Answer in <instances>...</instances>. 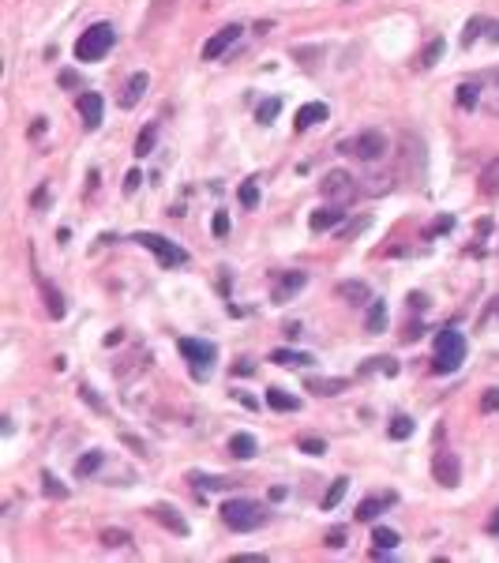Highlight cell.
I'll use <instances>...</instances> for the list:
<instances>
[{
    "label": "cell",
    "instance_id": "cell-1",
    "mask_svg": "<svg viewBox=\"0 0 499 563\" xmlns=\"http://www.w3.org/2000/svg\"><path fill=\"white\" fill-rule=\"evenodd\" d=\"M465 361V338L458 331H439L436 334V361H432V372L436 376H447V372H458Z\"/></svg>",
    "mask_w": 499,
    "mask_h": 563
},
{
    "label": "cell",
    "instance_id": "cell-2",
    "mask_svg": "<svg viewBox=\"0 0 499 563\" xmlns=\"http://www.w3.org/2000/svg\"><path fill=\"white\" fill-rule=\"evenodd\" d=\"M222 522L237 529V534H248V529H259L267 522V511L255 500H225L222 503Z\"/></svg>",
    "mask_w": 499,
    "mask_h": 563
},
{
    "label": "cell",
    "instance_id": "cell-3",
    "mask_svg": "<svg viewBox=\"0 0 499 563\" xmlns=\"http://www.w3.org/2000/svg\"><path fill=\"white\" fill-rule=\"evenodd\" d=\"M113 41H117V30L109 23H94L91 30H83V38L75 41V60H102L105 53L113 49Z\"/></svg>",
    "mask_w": 499,
    "mask_h": 563
},
{
    "label": "cell",
    "instance_id": "cell-4",
    "mask_svg": "<svg viewBox=\"0 0 499 563\" xmlns=\"http://www.w3.org/2000/svg\"><path fill=\"white\" fill-rule=\"evenodd\" d=\"M319 192H323V199H327V203H334V207H345V203L357 199L361 184H357V177H350L345 169H331L327 177L319 180Z\"/></svg>",
    "mask_w": 499,
    "mask_h": 563
},
{
    "label": "cell",
    "instance_id": "cell-5",
    "mask_svg": "<svg viewBox=\"0 0 499 563\" xmlns=\"http://www.w3.org/2000/svg\"><path fill=\"white\" fill-rule=\"evenodd\" d=\"M398 177L409 184H420L425 177V143L417 135H402V150H398Z\"/></svg>",
    "mask_w": 499,
    "mask_h": 563
},
{
    "label": "cell",
    "instance_id": "cell-6",
    "mask_svg": "<svg viewBox=\"0 0 499 563\" xmlns=\"http://www.w3.org/2000/svg\"><path fill=\"white\" fill-rule=\"evenodd\" d=\"M177 345H180V357L188 361L195 380H207L211 368H214V345H211V342H199V338H180Z\"/></svg>",
    "mask_w": 499,
    "mask_h": 563
},
{
    "label": "cell",
    "instance_id": "cell-7",
    "mask_svg": "<svg viewBox=\"0 0 499 563\" xmlns=\"http://www.w3.org/2000/svg\"><path fill=\"white\" fill-rule=\"evenodd\" d=\"M135 241L143 244L147 252H154L161 267H180V263H188V252H184L180 244H173L169 237H161V233H135Z\"/></svg>",
    "mask_w": 499,
    "mask_h": 563
},
{
    "label": "cell",
    "instance_id": "cell-8",
    "mask_svg": "<svg viewBox=\"0 0 499 563\" xmlns=\"http://www.w3.org/2000/svg\"><path fill=\"white\" fill-rule=\"evenodd\" d=\"M342 154H353V158H361V161H379L387 154V139L379 135V132H361L357 139H345L342 143Z\"/></svg>",
    "mask_w": 499,
    "mask_h": 563
},
{
    "label": "cell",
    "instance_id": "cell-9",
    "mask_svg": "<svg viewBox=\"0 0 499 563\" xmlns=\"http://www.w3.org/2000/svg\"><path fill=\"white\" fill-rule=\"evenodd\" d=\"M432 477H436L443 489H454V484L462 481V462H458V454L447 451V447H439L436 458H432Z\"/></svg>",
    "mask_w": 499,
    "mask_h": 563
},
{
    "label": "cell",
    "instance_id": "cell-10",
    "mask_svg": "<svg viewBox=\"0 0 499 563\" xmlns=\"http://www.w3.org/2000/svg\"><path fill=\"white\" fill-rule=\"evenodd\" d=\"M477 105L484 113L499 117V68L481 72V79H477Z\"/></svg>",
    "mask_w": 499,
    "mask_h": 563
},
{
    "label": "cell",
    "instance_id": "cell-11",
    "mask_svg": "<svg viewBox=\"0 0 499 563\" xmlns=\"http://www.w3.org/2000/svg\"><path fill=\"white\" fill-rule=\"evenodd\" d=\"M305 286H308V274H305V270H286V274L274 278V286H270V297H274V305H289V300L297 297Z\"/></svg>",
    "mask_w": 499,
    "mask_h": 563
},
{
    "label": "cell",
    "instance_id": "cell-12",
    "mask_svg": "<svg viewBox=\"0 0 499 563\" xmlns=\"http://www.w3.org/2000/svg\"><path fill=\"white\" fill-rule=\"evenodd\" d=\"M233 41H241V23H229V27H222L218 34H214L207 46H203V60H218L225 49L233 46Z\"/></svg>",
    "mask_w": 499,
    "mask_h": 563
},
{
    "label": "cell",
    "instance_id": "cell-13",
    "mask_svg": "<svg viewBox=\"0 0 499 563\" xmlns=\"http://www.w3.org/2000/svg\"><path fill=\"white\" fill-rule=\"evenodd\" d=\"M342 218H345V211L342 207H319V211H312V218H308V225H312V233H327V230H338L342 225Z\"/></svg>",
    "mask_w": 499,
    "mask_h": 563
},
{
    "label": "cell",
    "instance_id": "cell-14",
    "mask_svg": "<svg viewBox=\"0 0 499 563\" xmlns=\"http://www.w3.org/2000/svg\"><path fill=\"white\" fill-rule=\"evenodd\" d=\"M147 86H150V75H147V72H135L132 79H128V86H124V94H121V105H124V110H135V105L143 102Z\"/></svg>",
    "mask_w": 499,
    "mask_h": 563
},
{
    "label": "cell",
    "instance_id": "cell-15",
    "mask_svg": "<svg viewBox=\"0 0 499 563\" xmlns=\"http://www.w3.org/2000/svg\"><path fill=\"white\" fill-rule=\"evenodd\" d=\"M398 180V169H383V173H368V177H361V188L368 192V196H383V192L394 188Z\"/></svg>",
    "mask_w": 499,
    "mask_h": 563
},
{
    "label": "cell",
    "instance_id": "cell-16",
    "mask_svg": "<svg viewBox=\"0 0 499 563\" xmlns=\"http://www.w3.org/2000/svg\"><path fill=\"white\" fill-rule=\"evenodd\" d=\"M319 121H327V105H323V102H308V105H300V110H297V121H293V128H297V132H305V128L319 124Z\"/></svg>",
    "mask_w": 499,
    "mask_h": 563
},
{
    "label": "cell",
    "instance_id": "cell-17",
    "mask_svg": "<svg viewBox=\"0 0 499 563\" xmlns=\"http://www.w3.org/2000/svg\"><path fill=\"white\" fill-rule=\"evenodd\" d=\"M150 515H154L166 529H173V534H180V537L188 534V522H184V518H180L177 511H173L169 503H154V507H150Z\"/></svg>",
    "mask_w": 499,
    "mask_h": 563
},
{
    "label": "cell",
    "instance_id": "cell-18",
    "mask_svg": "<svg viewBox=\"0 0 499 563\" xmlns=\"http://www.w3.org/2000/svg\"><path fill=\"white\" fill-rule=\"evenodd\" d=\"M79 113H83V124L94 132V128L102 124V94H83V98H79Z\"/></svg>",
    "mask_w": 499,
    "mask_h": 563
},
{
    "label": "cell",
    "instance_id": "cell-19",
    "mask_svg": "<svg viewBox=\"0 0 499 563\" xmlns=\"http://www.w3.org/2000/svg\"><path fill=\"white\" fill-rule=\"evenodd\" d=\"M267 406L278 409V413H293V409H300V398L289 395V391H281V387H270V391H267Z\"/></svg>",
    "mask_w": 499,
    "mask_h": 563
},
{
    "label": "cell",
    "instance_id": "cell-20",
    "mask_svg": "<svg viewBox=\"0 0 499 563\" xmlns=\"http://www.w3.org/2000/svg\"><path fill=\"white\" fill-rule=\"evenodd\" d=\"M270 361L281 364V368H305V364L316 361V357H312V353H297V350H274V353H270Z\"/></svg>",
    "mask_w": 499,
    "mask_h": 563
},
{
    "label": "cell",
    "instance_id": "cell-21",
    "mask_svg": "<svg viewBox=\"0 0 499 563\" xmlns=\"http://www.w3.org/2000/svg\"><path fill=\"white\" fill-rule=\"evenodd\" d=\"M173 8H177V0H154V4H150V12H147V19H143V30H154L158 23H166Z\"/></svg>",
    "mask_w": 499,
    "mask_h": 563
},
{
    "label": "cell",
    "instance_id": "cell-22",
    "mask_svg": "<svg viewBox=\"0 0 499 563\" xmlns=\"http://www.w3.org/2000/svg\"><path fill=\"white\" fill-rule=\"evenodd\" d=\"M477 184H481L484 196H492V199L499 196V158H492V161L481 169V180H477Z\"/></svg>",
    "mask_w": 499,
    "mask_h": 563
},
{
    "label": "cell",
    "instance_id": "cell-23",
    "mask_svg": "<svg viewBox=\"0 0 499 563\" xmlns=\"http://www.w3.org/2000/svg\"><path fill=\"white\" fill-rule=\"evenodd\" d=\"M229 454H233V458H255V436L237 432V436L229 439Z\"/></svg>",
    "mask_w": 499,
    "mask_h": 563
},
{
    "label": "cell",
    "instance_id": "cell-24",
    "mask_svg": "<svg viewBox=\"0 0 499 563\" xmlns=\"http://www.w3.org/2000/svg\"><path fill=\"white\" fill-rule=\"evenodd\" d=\"M368 331H372V334L387 331V305H383V300H368Z\"/></svg>",
    "mask_w": 499,
    "mask_h": 563
},
{
    "label": "cell",
    "instance_id": "cell-25",
    "mask_svg": "<svg viewBox=\"0 0 499 563\" xmlns=\"http://www.w3.org/2000/svg\"><path fill=\"white\" fill-rule=\"evenodd\" d=\"M372 545H375V552H394L398 548V534L387 529V526H375L372 529Z\"/></svg>",
    "mask_w": 499,
    "mask_h": 563
},
{
    "label": "cell",
    "instance_id": "cell-26",
    "mask_svg": "<svg viewBox=\"0 0 499 563\" xmlns=\"http://www.w3.org/2000/svg\"><path fill=\"white\" fill-rule=\"evenodd\" d=\"M338 297H345L350 305H364V300H368V286H364V282H342Z\"/></svg>",
    "mask_w": 499,
    "mask_h": 563
},
{
    "label": "cell",
    "instance_id": "cell-27",
    "mask_svg": "<svg viewBox=\"0 0 499 563\" xmlns=\"http://www.w3.org/2000/svg\"><path fill=\"white\" fill-rule=\"evenodd\" d=\"M345 387H350V380H308V391H316V395H342Z\"/></svg>",
    "mask_w": 499,
    "mask_h": 563
},
{
    "label": "cell",
    "instance_id": "cell-28",
    "mask_svg": "<svg viewBox=\"0 0 499 563\" xmlns=\"http://www.w3.org/2000/svg\"><path fill=\"white\" fill-rule=\"evenodd\" d=\"M41 293H46V305H49V316L53 319H60L64 316V297L57 293V289L49 286V282H41Z\"/></svg>",
    "mask_w": 499,
    "mask_h": 563
},
{
    "label": "cell",
    "instance_id": "cell-29",
    "mask_svg": "<svg viewBox=\"0 0 499 563\" xmlns=\"http://www.w3.org/2000/svg\"><path fill=\"white\" fill-rule=\"evenodd\" d=\"M345 489H350V477H338L331 484V492L323 496V511H331V507H338L342 503V496H345Z\"/></svg>",
    "mask_w": 499,
    "mask_h": 563
},
{
    "label": "cell",
    "instance_id": "cell-30",
    "mask_svg": "<svg viewBox=\"0 0 499 563\" xmlns=\"http://www.w3.org/2000/svg\"><path fill=\"white\" fill-rule=\"evenodd\" d=\"M154 139H158V128H154V124H147L143 132H139V139H135V158H147V154H150V147H154Z\"/></svg>",
    "mask_w": 499,
    "mask_h": 563
},
{
    "label": "cell",
    "instance_id": "cell-31",
    "mask_svg": "<svg viewBox=\"0 0 499 563\" xmlns=\"http://www.w3.org/2000/svg\"><path fill=\"white\" fill-rule=\"evenodd\" d=\"M443 57V38H436V41H428V49L420 53L417 57V68H432V64H436Z\"/></svg>",
    "mask_w": 499,
    "mask_h": 563
},
{
    "label": "cell",
    "instance_id": "cell-32",
    "mask_svg": "<svg viewBox=\"0 0 499 563\" xmlns=\"http://www.w3.org/2000/svg\"><path fill=\"white\" fill-rule=\"evenodd\" d=\"M278 110H281V98H267V102H259L255 121H259V124H270V121L278 117Z\"/></svg>",
    "mask_w": 499,
    "mask_h": 563
},
{
    "label": "cell",
    "instance_id": "cell-33",
    "mask_svg": "<svg viewBox=\"0 0 499 563\" xmlns=\"http://www.w3.org/2000/svg\"><path fill=\"white\" fill-rule=\"evenodd\" d=\"M361 372H383V376H398V361L394 357H375L372 364H364Z\"/></svg>",
    "mask_w": 499,
    "mask_h": 563
},
{
    "label": "cell",
    "instance_id": "cell-34",
    "mask_svg": "<svg viewBox=\"0 0 499 563\" xmlns=\"http://www.w3.org/2000/svg\"><path fill=\"white\" fill-rule=\"evenodd\" d=\"M379 511H383V500H364L357 507V522H375Z\"/></svg>",
    "mask_w": 499,
    "mask_h": 563
},
{
    "label": "cell",
    "instance_id": "cell-35",
    "mask_svg": "<svg viewBox=\"0 0 499 563\" xmlns=\"http://www.w3.org/2000/svg\"><path fill=\"white\" fill-rule=\"evenodd\" d=\"M387 432H390V439H409V436H413V420H409V417H394Z\"/></svg>",
    "mask_w": 499,
    "mask_h": 563
},
{
    "label": "cell",
    "instance_id": "cell-36",
    "mask_svg": "<svg viewBox=\"0 0 499 563\" xmlns=\"http://www.w3.org/2000/svg\"><path fill=\"white\" fill-rule=\"evenodd\" d=\"M98 465H102V451H91V454H83V458L75 462V473H79V477H86V473H94Z\"/></svg>",
    "mask_w": 499,
    "mask_h": 563
},
{
    "label": "cell",
    "instance_id": "cell-37",
    "mask_svg": "<svg viewBox=\"0 0 499 563\" xmlns=\"http://www.w3.org/2000/svg\"><path fill=\"white\" fill-rule=\"evenodd\" d=\"M488 27H492L488 19H470V23H465V34H462V46H473L477 34H484Z\"/></svg>",
    "mask_w": 499,
    "mask_h": 563
},
{
    "label": "cell",
    "instance_id": "cell-38",
    "mask_svg": "<svg viewBox=\"0 0 499 563\" xmlns=\"http://www.w3.org/2000/svg\"><path fill=\"white\" fill-rule=\"evenodd\" d=\"M128 541H132V537H128L124 529H102V545L105 548H124Z\"/></svg>",
    "mask_w": 499,
    "mask_h": 563
},
{
    "label": "cell",
    "instance_id": "cell-39",
    "mask_svg": "<svg viewBox=\"0 0 499 563\" xmlns=\"http://www.w3.org/2000/svg\"><path fill=\"white\" fill-rule=\"evenodd\" d=\"M458 105L462 110H477V83H462L458 86Z\"/></svg>",
    "mask_w": 499,
    "mask_h": 563
},
{
    "label": "cell",
    "instance_id": "cell-40",
    "mask_svg": "<svg viewBox=\"0 0 499 563\" xmlns=\"http://www.w3.org/2000/svg\"><path fill=\"white\" fill-rule=\"evenodd\" d=\"M297 447H300V451H305V454H312V458H319V454H323V451H327V443H323L319 436H305V439H300V443H297Z\"/></svg>",
    "mask_w": 499,
    "mask_h": 563
},
{
    "label": "cell",
    "instance_id": "cell-41",
    "mask_svg": "<svg viewBox=\"0 0 499 563\" xmlns=\"http://www.w3.org/2000/svg\"><path fill=\"white\" fill-rule=\"evenodd\" d=\"M41 481H46V496H53V500H64V496H68V489H64L53 473H41Z\"/></svg>",
    "mask_w": 499,
    "mask_h": 563
},
{
    "label": "cell",
    "instance_id": "cell-42",
    "mask_svg": "<svg viewBox=\"0 0 499 563\" xmlns=\"http://www.w3.org/2000/svg\"><path fill=\"white\" fill-rule=\"evenodd\" d=\"M241 203H244L248 211H252L255 203H259V188H255V180H244V184H241Z\"/></svg>",
    "mask_w": 499,
    "mask_h": 563
},
{
    "label": "cell",
    "instance_id": "cell-43",
    "mask_svg": "<svg viewBox=\"0 0 499 563\" xmlns=\"http://www.w3.org/2000/svg\"><path fill=\"white\" fill-rule=\"evenodd\" d=\"M79 395H83V402H86V406H94L98 413H105V402H102V398H98V391H94L91 383H83V387H79Z\"/></svg>",
    "mask_w": 499,
    "mask_h": 563
},
{
    "label": "cell",
    "instance_id": "cell-44",
    "mask_svg": "<svg viewBox=\"0 0 499 563\" xmlns=\"http://www.w3.org/2000/svg\"><path fill=\"white\" fill-rule=\"evenodd\" d=\"M481 409H484V413H499V387H488V391H484Z\"/></svg>",
    "mask_w": 499,
    "mask_h": 563
},
{
    "label": "cell",
    "instance_id": "cell-45",
    "mask_svg": "<svg viewBox=\"0 0 499 563\" xmlns=\"http://www.w3.org/2000/svg\"><path fill=\"white\" fill-rule=\"evenodd\" d=\"M368 222H372V218H368V214H364V218H353V222H350V225H345V230H342V241H350V237H357L361 230H368Z\"/></svg>",
    "mask_w": 499,
    "mask_h": 563
},
{
    "label": "cell",
    "instance_id": "cell-46",
    "mask_svg": "<svg viewBox=\"0 0 499 563\" xmlns=\"http://www.w3.org/2000/svg\"><path fill=\"white\" fill-rule=\"evenodd\" d=\"M342 545H345V529L334 526L331 534H327V548H342Z\"/></svg>",
    "mask_w": 499,
    "mask_h": 563
},
{
    "label": "cell",
    "instance_id": "cell-47",
    "mask_svg": "<svg viewBox=\"0 0 499 563\" xmlns=\"http://www.w3.org/2000/svg\"><path fill=\"white\" fill-rule=\"evenodd\" d=\"M214 233H218V237H225V233H229V218H225V211H218V214H214Z\"/></svg>",
    "mask_w": 499,
    "mask_h": 563
},
{
    "label": "cell",
    "instance_id": "cell-48",
    "mask_svg": "<svg viewBox=\"0 0 499 563\" xmlns=\"http://www.w3.org/2000/svg\"><path fill=\"white\" fill-rule=\"evenodd\" d=\"M139 180H143V173H139V169H132V173L124 177V192H135V188H139Z\"/></svg>",
    "mask_w": 499,
    "mask_h": 563
},
{
    "label": "cell",
    "instance_id": "cell-49",
    "mask_svg": "<svg viewBox=\"0 0 499 563\" xmlns=\"http://www.w3.org/2000/svg\"><path fill=\"white\" fill-rule=\"evenodd\" d=\"M60 86H79V72H60Z\"/></svg>",
    "mask_w": 499,
    "mask_h": 563
},
{
    "label": "cell",
    "instance_id": "cell-50",
    "mask_svg": "<svg viewBox=\"0 0 499 563\" xmlns=\"http://www.w3.org/2000/svg\"><path fill=\"white\" fill-rule=\"evenodd\" d=\"M409 305H413V308H428V297L425 293H409Z\"/></svg>",
    "mask_w": 499,
    "mask_h": 563
},
{
    "label": "cell",
    "instance_id": "cell-51",
    "mask_svg": "<svg viewBox=\"0 0 499 563\" xmlns=\"http://www.w3.org/2000/svg\"><path fill=\"white\" fill-rule=\"evenodd\" d=\"M46 196H49V188H46V184H41V188L34 192V199H30V203H34V207H41V203H46Z\"/></svg>",
    "mask_w": 499,
    "mask_h": 563
},
{
    "label": "cell",
    "instance_id": "cell-52",
    "mask_svg": "<svg viewBox=\"0 0 499 563\" xmlns=\"http://www.w3.org/2000/svg\"><path fill=\"white\" fill-rule=\"evenodd\" d=\"M233 376H252V364H233Z\"/></svg>",
    "mask_w": 499,
    "mask_h": 563
},
{
    "label": "cell",
    "instance_id": "cell-53",
    "mask_svg": "<svg viewBox=\"0 0 499 563\" xmlns=\"http://www.w3.org/2000/svg\"><path fill=\"white\" fill-rule=\"evenodd\" d=\"M451 225H454V218H439V222H436V233H443V230H451Z\"/></svg>",
    "mask_w": 499,
    "mask_h": 563
},
{
    "label": "cell",
    "instance_id": "cell-54",
    "mask_svg": "<svg viewBox=\"0 0 499 563\" xmlns=\"http://www.w3.org/2000/svg\"><path fill=\"white\" fill-rule=\"evenodd\" d=\"M488 534H499V511L492 515V522H488Z\"/></svg>",
    "mask_w": 499,
    "mask_h": 563
}]
</instances>
